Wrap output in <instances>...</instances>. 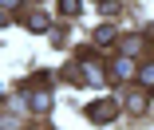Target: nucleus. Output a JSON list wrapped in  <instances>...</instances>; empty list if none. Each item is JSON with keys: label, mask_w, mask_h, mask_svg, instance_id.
<instances>
[{"label": "nucleus", "mask_w": 154, "mask_h": 130, "mask_svg": "<svg viewBox=\"0 0 154 130\" xmlns=\"http://www.w3.org/2000/svg\"><path fill=\"white\" fill-rule=\"evenodd\" d=\"M87 114L95 118V122H111V118L119 114V103H115V99H99V103L87 107Z\"/></svg>", "instance_id": "f257e3e1"}, {"label": "nucleus", "mask_w": 154, "mask_h": 130, "mask_svg": "<svg viewBox=\"0 0 154 130\" xmlns=\"http://www.w3.org/2000/svg\"><path fill=\"white\" fill-rule=\"evenodd\" d=\"M95 44H99V47H107V44H115V28H111V24H103V28H95Z\"/></svg>", "instance_id": "f03ea898"}, {"label": "nucleus", "mask_w": 154, "mask_h": 130, "mask_svg": "<svg viewBox=\"0 0 154 130\" xmlns=\"http://www.w3.org/2000/svg\"><path fill=\"white\" fill-rule=\"evenodd\" d=\"M111 71H115L119 79H127V75H134V67H131V59H119V63H115Z\"/></svg>", "instance_id": "7ed1b4c3"}, {"label": "nucleus", "mask_w": 154, "mask_h": 130, "mask_svg": "<svg viewBox=\"0 0 154 130\" xmlns=\"http://www.w3.org/2000/svg\"><path fill=\"white\" fill-rule=\"evenodd\" d=\"M79 0H59V12H63V16H79Z\"/></svg>", "instance_id": "20e7f679"}, {"label": "nucleus", "mask_w": 154, "mask_h": 130, "mask_svg": "<svg viewBox=\"0 0 154 130\" xmlns=\"http://www.w3.org/2000/svg\"><path fill=\"white\" fill-rule=\"evenodd\" d=\"M138 79H142V87H154V63H146V67H138Z\"/></svg>", "instance_id": "39448f33"}, {"label": "nucleus", "mask_w": 154, "mask_h": 130, "mask_svg": "<svg viewBox=\"0 0 154 130\" xmlns=\"http://www.w3.org/2000/svg\"><path fill=\"white\" fill-rule=\"evenodd\" d=\"M28 24H32L36 32H44V28H48V16H44V12H32V16H28Z\"/></svg>", "instance_id": "423d86ee"}, {"label": "nucleus", "mask_w": 154, "mask_h": 130, "mask_svg": "<svg viewBox=\"0 0 154 130\" xmlns=\"http://www.w3.org/2000/svg\"><path fill=\"white\" fill-rule=\"evenodd\" d=\"M32 107H36V110H48L51 99H48V95H32Z\"/></svg>", "instance_id": "0eeeda50"}]
</instances>
